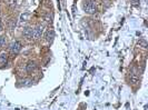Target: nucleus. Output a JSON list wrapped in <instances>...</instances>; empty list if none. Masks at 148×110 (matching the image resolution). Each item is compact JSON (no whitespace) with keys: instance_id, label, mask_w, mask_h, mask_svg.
Segmentation results:
<instances>
[{"instance_id":"nucleus-1","label":"nucleus","mask_w":148,"mask_h":110,"mask_svg":"<svg viewBox=\"0 0 148 110\" xmlns=\"http://www.w3.org/2000/svg\"><path fill=\"white\" fill-rule=\"evenodd\" d=\"M84 10H85L87 14H89V15L96 14L97 7H96L95 1H94V0H88V1H86V3L84 5Z\"/></svg>"},{"instance_id":"nucleus-2","label":"nucleus","mask_w":148,"mask_h":110,"mask_svg":"<svg viewBox=\"0 0 148 110\" xmlns=\"http://www.w3.org/2000/svg\"><path fill=\"white\" fill-rule=\"evenodd\" d=\"M44 32H45V26L44 25H38L37 27L32 30V38L38 40V39H40L42 37Z\"/></svg>"},{"instance_id":"nucleus-3","label":"nucleus","mask_w":148,"mask_h":110,"mask_svg":"<svg viewBox=\"0 0 148 110\" xmlns=\"http://www.w3.org/2000/svg\"><path fill=\"white\" fill-rule=\"evenodd\" d=\"M21 49H22L21 44H20L19 41H17V40L12 41V42H10V44H9V50H10L11 53H14V55L19 53V52L21 51Z\"/></svg>"},{"instance_id":"nucleus-4","label":"nucleus","mask_w":148,"mask_h":110,"mask_svg":"<svg viewBox=\"0 0 148 110\" xmlns=\"http://www.w3.org/2000/svg\"><path fill=\"white\" fill-rule=\"evenodd\" d=\"M22 36L27 39H32V28L30 27H26L22 30Z\"/></svg>"},{"instance_id":"nucleus-5","label":"nucleus","mask_w":148,"mask_h":110,"mask_svg":"<svg viewBox=\"0 0 148 110\" xmlns=\"http://www.w3.org/2000/svg\"><path fill=\"white\" fill-rule=\"evenodd\" d=\"M53 38H55V31H53V30H48V31L45 33V39H46V41H48V42H51L52 40H53Z\"/></svg>"},{"instance_id":"nucleus-6","label":"nucleus","mask_w":148,"mask_h":110,"mask_svg":"<svg viewBox=\"0 0 148 110\" xmlns=\"http://www.w3.org/2000/svg\"><path fill=\"white\" fill-rule=\"evenodd\" d=\"M35 70H36V64L34 61H29L26 66V71L28 73H32Z\"/></svg>"},{"instance_id":"nucleus-7","label":"nucleus","mask_w":148,"mask_h":110,"mask_svg":"<svg viewBox=\"0 0 148 110\" xmlns=\"http://www.w3.org/2000/svg\"><path fill=\"white\" fill-rule=\"evenodd\" d=\"M130 79H132L133 82H136L139 79V73H138V70L136 68H134L133 70L130 71Z\"/></svg>"},{"instance_id":"nucleus-8","label":"nucleus","mask_w":148,"mask_h":110,"mask_svg":"<svg viewBox=\"0 0 148 110\" xmlns=\"http://www.w3.org/2000/svg\"><path fill=\"white\" fill-rule=\"evenodd\" d=\"M8 62V55L6 51H2L0 52V65H2V66H5V65H7Z\"/></svg>"},{"instance_id":"nucleus-9","label":"nucleus","mask_w":148,"mask_h":110,"mask_svg":"<svg viewBox=\"0 0 148 110\" xmlns=\"http://www.w3.org/2000/svg\"><path fill=\"white\" fill-rule=\"evenodd\" d=\"M32 82H34V81L30 80V79H25V80L21 81V85L23 87H28V86H31V85H32Z\"/></svg>"},{"instance_id":"nucleus-10","label":"nucleus","mask_w":148,"mask_h":110,"mask_svg":"<svg viewBox=\"0 0 148 110\" xmlns=\"http://www.w3.org/2000/svg\"><path fill=\"white\" fill-rule=\"evenodd\" d=\"M138 44L141 46L143 48H147V41H146L145 39H140V40L138 41Z\"/></svg>"},{"instance_id":"nucleus-11","label":"nucleus","mask_w":148,"mask_h":110,"mask_svg":"<svg viewBox=\"0 0 148 110\" xmlns=\"http://www.w3.org/2000/svg\"><path fill=\"white\" fill-rule=\"evenodd\" d=\"M6 44V38L3 36H0V48Z\"/></svg>"},{"instance_id":"nucleus-12","label":"nucleus","mask_w":148,"mask_h":110,"mask_svg":"<svg viewBox=\"0 0 148 110\" xmlns=\"http://www.w3.org/2000/svg\"><path fill=\"white\" fill-rule=\"evenodd\" d=\"M17 3V0H9V6L10 7H15Z\"/></svg>"},{"instance_id":"nucleus-13","label":"nucleus","mask_w":148,"mask_h":110,"mask_svg":"<svg viewBox=\"0 0 148 110\" xmlns=\"http://www.w3.org/2000/svg\"><path fill=\"white\" fill-rule=\"evenodd\" d=\"M28 17H29V14H25V15L21 16V19L23 20V21H26V20L28 19Z\"/></svg>"},{"instance_id":"nucleus-14","label":"nucleus","mask_w":148,"mask_h":110,"mask_svg":"<svg viewBox=\"0 0 148 110\" xmlns=\"http://www.w3.org/2000/svg\"><path fill=\"white\" fill-rule=\"evenodd\" d=\"M16 27V19H12V21H11V25H10V29H14Z\"/></svg>"},{"instance_id":"nucleus-15","label":"nucleus","mask_w":148,"mask_h":110,"mask_svg":"<svg viewBox=\"0 0 148 110\" xmlns=\"http://www.w3.org/2000/svg\"><path fill=\"white\" fill-rule=\"evenodd\" d=\"M132 2H133L134 5H137V3L139 2V0H132Z\"/></svg>"},{"instance_id":"nucleus-16","label":"nucleus","mask_w":148,"mask_h":110,"mask_svg":"<svg viewBox=\"0 0 148 110\" xmlns=\"http://www.w3.org/2000/svg\"><path fill=\"white\" fill-rule=\"evenodd\" d=\"M0 30H1V21H0Z\"/></svg>"}]
</instances>
